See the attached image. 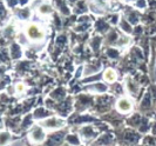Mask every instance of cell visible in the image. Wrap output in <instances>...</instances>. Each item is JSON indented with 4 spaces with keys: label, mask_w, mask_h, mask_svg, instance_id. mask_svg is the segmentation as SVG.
Returning <instances> with one entry per match:
<instances>
[{
    "label": "cell",
    "mask_w": 156,
    "mask_h": 146,
    "mask_svg": "<svg viewBox=\"0 0 156 146\" xmlns=\"http://www.w3.org/2000/svg\"><path fill=\"white\" fill-rule=\"evenodd\" d=\"M26 36L31 41H39V40H42L45 37L44 32L41 31L39 26L35 24H31L26 27Z\"/></svg>",
    "instance_id": "1"
},
{
    "label": "cell",
    "mask_w": 156,
    "mask_h": 146,
    "mask_svg": "<svg viewBox=\"0 0 156 146\" xmlns=\"http://www.w3.org/2000/svg\"><path fill=\"white\" fill-rule=\"evenodd\" d=\"M116 107L121 113H128L133 110V103L128 98H121L117 101Z\"/></svg>",
    "instance_id": "2"
},
{
    "label": "cell",
    "mask_w": 156,
    "mask_h": 146,
    "mask_svg": "<svg viewBox=\"0 0 156 146\" xmlns=\"http://www.w3.org/2000/svg\"><path fill=\"white\" fill-rule=\"evenodd\" d=\"M103 79L107 83H114L116 80V73H115V71L112 69H106L105 73H103Z\"/></svg>",
    "instance_id": "3"
},
{
    "label": "cell",
    "mask_w": 156,
    "mask_h": 146,
    "mask_svg": "<svg viewBox=\"0 0 156 146\" xmlns=\"http://www.w3.org/2000/svg\"><path fill=\"white\" fill-rule=\"evenodd\" d=\"M52 12V7L48 5V4H42L39 7V13L42 14V16H46V14H49Z\"/></svg>",
    "instance_id": "4"
},
{
    "label": "cell",
    "mask_w": 156,
    "mask_h": 146,
    "mask_svg": "<svg viewBox=\"0 0 156 146\" xmlns=\"http://www.w3.org/2000/svg\"><path fill=\"white\" fill-rule=\"evenodd\" d=\"M23 90H25V86H23V84L16 85V92H18V93H23Z\"/></svg>",
    "instance_id": "5"
}]
</instances>
